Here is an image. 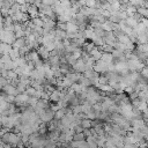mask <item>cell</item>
Instances as JSON below:
<instances>
[{"label": "cell", "mask_w": 148, "mask_h": 148, "mask_svg": "<svg viewBox=\"0 0 148 148\" xmlns=\"http://www.w3.org/2000/svg\"><path fill=\"white\" fill-rule=\"evenodd\" d=\"M21 136H22V134H16V133H14V132H8V133H6L1 139V141H3V142H6V143H8V145H10V146H15L16 147V145L21 141Z\"/></svg>", "instance_id": "obj_1"}, {"label": "cell", "mask_w": 148, "mask_h": 148, "mask_svg": "<svg viewBox=\"0 0 148 148\" xmlns=\"http://www.w3.org/2000/svg\"><path fill=\"white\" fill-rule=\"evenodd\" d=\"M0 37H1V43H6L9 45H13L16 40L15 34L12 31H6L5 29H1V36Z\"/></svg>", "instance_id": "obj_2"}, {"label": "cell", "mask_w": 148, "mask_h": 148, "mask_svg": "<svg viewBox=\"0 0 148 148\" xmlns=\"http://www.w3.org/2000/svg\"><path fill=\"white\" fill-rule=\"evenodd\" d=\"M94 71L96 73H108L109 72V64L104 62L103 60H98L95 62Z\"/></svg>", "instance_id": "obj_3"}, {"label": "cell", "mask_w": 148, "mask_h": 148, "mask_svg": "<svg viewBox=\"0 0 148 148\" xmlns=\"http://www.w3.org/2000/svg\"><path fill=\"white\" fill-rule=\"evenodd\" d=\"M73 69L75 71V73H84L87 71V67H86V61L83 59H79L76 61V64L73 66Z\"/></svg>", "instance_id": "obj_4"}, {"label": "cell", "mask_w": 148, "mask_h": 148, "mask_svg": "<svg viewBox=\"0 0 148 148\" xmlns=\"http://www.w3.org/2000/svg\"><path fill=\"white\" fill-rule=\"evenodd\" d=\"M131 125L133 128H138V130H142L143 127H146V123L143 120V118H133L131 120Z\"/></svg>", "instance_id": "obj_5"}, {"label": "cell", "mask_w": 148, "mask_h": 148, "mask_svg": "<svg viewBox=\"0 0 148 148\" xmlns=\"http://www.w3.org/2000/svg\"><path fill=\"white\" fill-rule=\"evenodd\" d=\"M54 112L50 109V110H45V112L39 117V119L43 121V123H49V121H52V119L54 118Z\"/></svg>", "instance_id": "obj_6"}, {"label": "cell", "mask_w": 148, "mask_h": 148, "mask_svg": "<svg viewBox=\"0 0 148 148\" xmlns=\"http://www.w3.org/2000/svg\"><path fill=\"white\" fill-rule=\"evenodd\" d=\"M2 90H3V92H6L7 95H13V96H17V95H20L17 88H16L14 84H12V83H8Z\"/></svg>", "instance_id": "obj_7"}, {"label": "cell", "mask_w": 148, "mask_h": 148, "mask_svg": "<svg viewBox=\"0 0 148 148\" xmlns=\"http://www.w3.org/2000/svg\"><path fill=\"white\" fill-rule=\"evenodd\" d=\"M83 34H84V37H87V38L91 39V40H92V43L98 38V36H97V35H96V32H95V29H92V28H88V29H86Z\"/></svg>", "instance_id": "obj_8"}, {"label": "cell", "mask_w": 148, "mask_h": 148, "mask_svg": "<svg viewBox=\"0 0 148 148\" xmlns=\"http://www.w3.org/2000/svg\"><path fill=\"white\" fill-rule=\"evenodd\" d=\"M13 51V45H9V44H6V43H1L0 45V52L2 56H6V54H10V52Z\"/></svg>", "instance_id": "obj_9"}, {"label": "cell", "mask_w": 148, "mask_h": 148, "mask_svg": "<svg viewBox=\"0 0 148 148\" xmlns=\"http://www.w3.org/2000/svg\"><path fill=\"white\" fill-rule=\"evenodd\" d=\"M90 57L95 60V61H98V60H101L102 59V56H103V52H101V50L99 49H97V47H95L90 53Z\"/></svg>", "instance_id": "obj_10"}, {"label": "cell", "mask_w": 148, "mask_h": 148, "mask_svg": "<svg viewBox=\"0 0 148 148\" xmlns=\"http://www.w3.org/2000/svg\"><path fill=\"white\" fill-rule=\"evenodd\" d=\"M37 52H38V54L43 58V59H49L50 57H51V52H49L44 46H40V47H38V50H37Z\"/></svg>", "instance_id": "obj_11"}, {"label": "cell", "mask_w": 148, "mask_h": 148, "mask_svg": "<svg viewBox=\"0 0 148 148\" xmlns=\"http://www.w3.org/2000/svg\"><path fill=\"white\" fill-rule=\"evenodd\" d=\"M60 96H61V91H60L59 89H56L54 91H52V92L50 94V101L58 103V102L60 101Z\"/></svg>", "instance_id": "obj_12"}, {"label": "cell", "mask_w": 148, "mask_h": 148, "mask_svg": "<svg viewBox=\"0 0 148 148\" xmlns=\"http://www.w3.org/2000/svg\"><path fill=\"white\" fill-rule=\"evenodd\" d=\"M27 45V40L24 39V38H18V39H16L15 40V43L13 44V47H15V49H22V47H24Z\"/></svg>", "instance_id": "obj_13"}, {"label": "cell", "mask_w": 148, "mask_h": 148, "mask_svg": "<svg viewBox=\"0 0 148 148\" xmlns=\"http://www.w3.org/2000/svg\"><path fill=\"white\" fill-rule=\"evenodd\" d=\"M104 62L106 64H112V60H113V56L112 53H108V52H103V56H102V59Z\"/></svg>", "instance_id": "obj_14"}, {"label": "cell", "mask_w": 148, "mask_h": 148, "mask_svg": "<svg viewBox=\"0 0 148 148\" xmlns=\"http://www.w3.org/2000/svg\"><path fill=\"white\" fill-rule=\"evenodd\" d=\"M81 126H82L84 130H91V128H92V120H90V119H88V118L82 119Z\"/></svg>", "instance_id": "obj_15"}, {"label": "cell", "mask_w": 148, "mask_h": 148, "mask_svg": "<svg viewBox=\"0 0 148 148\" xmlns=\"http://www.w3.org/2000/svg\"><path fill=\"white\" fill-rule=\"evenodd\" d=\"M67 111H68V110H66V109H60L59 111H57V112H56V114H54V118H56L57 120H61L64 117H66V114H67Z\"/></svg>", "instance_id": "obj_16"}, {"label": "cell", "mask_w": 148, "mask_h": 148, "mask_svg": "<svg viewBox=\"0 0 148 148\" xmlns=\"http://www.w3.org/2000/svg\"><path fill=\"white\" fill-rule=\"evenodd\" d=\"M125 21H126V24H127L128 27L133 28V29H134V28H135V27L139 24V22H138V21H136L134 17H127Z\"/></svg>", "instance_id": "obj_17"}, {"label": "cell", "mask_w": 148, "mask_h": 148, "mask_svg": "<svg viewBox=\"0 0 148 148\" xmlns=\"http://www.w3.org/2000/svg\"><path fill=\"white\" fill-rule=\"evenodd\" d=\"M138 43L139 44H148V36H147V34L138 35Z\"/></svg>", "instance_id": "obj_18"}, {"label": "cell", "mask_w": 148, "mask_h": 148, "mask_svg": "<svg viewBox=\"0 0 148 148\" xmlns=\"http://www.w3.org/2000/svg\"><path fill=\"white\" fill-rule=\"evenodd\" d=\"M136 13L140 14L142 17H148V8L147 7H138Z\"/></svg>", "instance_id": "obj_19"}, {"label": "cell", "mask_w": 148, "mask_h": 148, "mask_svg": "<svg viewBox=\"0 0 148 148\" xmlns=\"http://www.w3.org/2000/svg\"><path fill=\"white\" fill-rule=\"evenodd\" d=\"M97 88L98 89H101L102 91H105V92H111V91H114L113 90V88L108 83V84H103V86H101V84H98L97 86Z\"/></svg>", "instance_id": "obj_20"}, {"label": "cell", "mask_w": 148, "mask_h": 148, "mask_svg": "<svg viewBox=\"0 0 148 148\" xmlns=\"http://www.w3.org/2000/svg\"><path fill=\"white\" fill-rule=\"evenodd\" d=\"M77 49H79V47H77V45H76L75 43H72L69 46H67V47L65 49V52H66V53H71V54H72V53H73V52H75Z\"/></svg>", "instance_id": "obj_21"}, {"label": "cell", "mask_w": 148, "mask_h": 148, "mask_svg": "<svg viewBox=\"0 0 148 148\" xmlns=\"http://www.w3.org/2000/svg\"><path fill=\"white\" fill-rule=\"evenodd\" d=\"M31 22H32L36 27H39V28H43V27H44V22H43V20H42L40 17L32 18V20H31Z\"/></svg>", "instance_id": "obj_22"}, {"label": "cell", "mask_w": 148, "mask_h": 148, "mask_svg": "<svg viewBox=\"0 0 148 148\" xmlns=\"http://www.w3.org/2000/svg\"><path fill=\"white\" fill-rule=\"evenodd\" d=\"M36 91H37V90H36L35 88H32V87H28L27 90H25V94H27L29 97H35Z\"/></svg>", "instance_id": "obj_23"}, {"label": "cell", "mask_w": 148, "mask_h": 148, "mask_svg": "<svg viewBox=\"0 0 148 148\" xmlns=\"http://www.w3.org/2000/svg\"><path fill=\"white\" fill-rule=\"evenodd\" d=\"M86 138L84 133H75L73 136V141H82Z\"/></svg>", "instance_id": "obj_24"}, {"label": "cell", "mask_w": 148, "mask_h": 148, "mask_svg": "<svg viewBox=\"0 0 148 148\" xmlns=\"http://www.w3.org/2000/svg\"><path fill=\"white\" fill-rule=\"evenodd\" d=\"M112 56L114 57V58H123V57H125V54H124V52H121V51H119V50H116V49H113V51H112Z\"/></svg>", "instance_id": "obj_25"}, {"label": "cell", "mask_w": 148, "mask_h": 148, "mask_svg": "<svg viewBox=\"0 0 148 148\" xmlns=\"http://www.w3.org/2000/svg\"><path fill=\"white\" fill-rule=\"evenodd\" d=\"M75 60H79V59H81V56H82V51L80 50V49H77L75 52H73L72 54H71Z\"/></svg>", "instance_id": "obj_26"}, {"label": "cell", "mask_w": 148, "mask_h": 148, "mask_svg": "<svg viewBox=\"0 0 148 148\" xmlns=\"http://www.w3.org/2000/svg\"><path fill=\"white\" fill-rule=\"evenodd\" d=\"M44 47H45L49 52H53V51H56V44H54V42H53V43H49V44L44 45Z\"/></svg>", "instance_id": "obj_27"}, {"label": "cell", "mask_w": 148, "mask_h": 148, "mask_svg": "<svg viewBox=\"0 0 148 148\" xmlns=\"http://www.w3.org/2000/svg\"><path fill=\"white\" fill-rule=\"evenodd\" d=\"M73 113H74V114H81V113H83V112H82V105L73 106Z\"/></svg>", "instance_id": "obj_28"}, {"label": "cell", "mask_w": 148, "mask_h": 148, "mask_svg": "<svg viewBox=\"0 0 148 148\" xmlns=\"http://www.w3.org/2000/svg\"><path fill=\"white\" fill-rule=\"evenodd\" d=\"M98 5V2H96V1H94V0H91V1H86V7L87 8H95V6H97Z\"/></svg>", "instance_id": "obj_29"}, {"label": "cell", "mask_w": 148, "mask_h": 148, "mask_svg": "<svg viewBox=\"0 0 148 148\" xmlns=\"http://www.w3.org/2000/svg\"><path fill=\"white\" fill-rule=\"evenodd\" d=\"M60 72H61V74H68V73H71L69 71H68V67H67V65H65V64H61L60 65Z\"/></svg>", "instance_id": "obj_30"}, {"label": "cell", "mask_w": 148, "mask_h": 148, "mask_svg": "<svg viewBox=\"0 0 148 148\" xmlns=\"http://www.w3.org/2000/svg\"><path fill=\"white\" fill-rule=\"evenodd\" d=\"M9 61H12V59H10V57H9L8 54H6V56H1V60H0V62H2V64H7V62H9Z\"/></svg>", "instance_id": "obj_31"}, {"label": "cell", "mask_w": 148, "mask_h": 148, "mask_svg": "<svg viewBox=\"0 0 148 148\" xmlns=\"http://www.w3.org/2000/svg\"><path fill=\"white\" fill-rule=\"evenodd\" d=\"M15 99H16V96H13V95H7V94H6V101H7V103L12 104L13 102H15Z\"/></svg>", "instance_id": "obj_32"}, {"label": "cell", "mask_w": 148, "mask_h": 148, "mask_svg": "<svg viewBox=\"0 0 148 148\" xmlns=\"http://www.w3.org/2000/svg\"><path fill=\"white\" fill-rule=\"evenodd\" d=\"M73 43H75L77 46H79V45H83V44H84V37H79V38L74 39Z\"/></svg>", "instance_id": "obj_33"}, {"label": "cell", "mask_w": 148, "mask_h": 148, "mask_svg": "<svg viewBox=\"0 0 148 148\" xmlns=\"http://www.w3.org/2000/svg\"><path fill=\"white\" fill-rule=\"evenodd\" d=\"M140 75H141L143 79H148V67H145V68L140 72Z\"/></svg>", "instance_id": "obj_34"}, {"label": "cell", "mask_w": 148, "mask_h": 148, "mask_svg": "<svg viewBox=\"0 0 148 148\" xmlns=\"http://www.w3.org/2000/svg\"><path fill=\"white\" fill-rule=\"evenodd\" d=\"M109 83V80L106 79V76H99V84L103 86V84H108Z\"/></svg>", "instance_id": "obj_35"}, {"label": "cell", "mask_w": 148, "mask_h": 148, "mask_svg": "<svg viewBox=\"0 0 148 148\" xmlns=\"http://www.w3.org/2000/svg\"><path fill=\"white\" fill-rule=\"evenodd\" d=\"M73 130L75 131V133H83V132H84V128H83L81 125H76Z\"/></svg>", "instance_id": "obj_36"}, {"label": "cell", "mask_w": 148, "mask_h": 148, "mask_svg": "<svg viewBox=\"0 0 148 148\" xmlns=\"http://www.w3.org/2000/svg\"><path fill=\"white\" fill-rule=\"evenodd\" d=\"M45 132H46V126H45L44 124H42V125L39 126L38 133H39V135H43V134H45Z\"/></svg>", "instance_id": "obj_37"}, {"label": "cell", "mask_w": 148, "mask_h": 148, "mask_svg": "<svg viewBox=\"0 0 148 148\" xmlns=\"http://www.w3.org/2000/svg\"><path fill=\"white\" fill-rule=\"evenodd\" d=\"M45 148H56V143H54V142H51V141H50V142H49V143L46 145V147H45Z\"/></svg>", "instance_id": "obj_38"}, {"label": "cell", "mask_w": 148, "mask_h": 148, "mask_svg": "<svg viewBox=\"0 0 148 148\" xmlns=\"http://www.w3.org/2000/svg\"><path fill=\"white\" fill-rule=\"evenodd\" d=\"M24 146H25V143H23L22 141H20V142L16 145V147H17V148H24Z\"/></svg>", "instance_id": "obj_39"}, {"label": "cell", "mask_w": 148, "mask_h": 148, "mask_svg": "<svg viewBox=\"0 0 148 148\" xmlns=\"http://www.w3.org/2000/svg\"><path fill=\"white\" fill-rule=\"evenodd\" d=\"M124 148H138L135 145H125Z\"/></svg>", "instance_id": "obj_40"}, {"label": "cell", "mask_w": 148, "mask_h": 148, "mask_svg": "<svg viewBox=\"0 0 148 148\" xmlns=\"http://www.w3.org/2000/svg\"><path fill=\"white\" fill-rule=\"evenodd\" d=\"M66 148H72V147H69V146H68V147H66Z\"/></svg>", "instance_id": "obj_41"}, {"label": "cell", "mask_w": 148, "mask_h": 148, "mask_svg": "<svg viewBox=\"0 0 148 148\" xmlns=\"http://www.w3.org/2000/svg\"><path fill=\"white\" fill-rule=\"evenodd\" d=\"M98 148H104V147H98Z\"/></svg>", "instance_id": "obj_42"}]
</instances>
